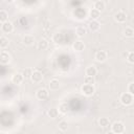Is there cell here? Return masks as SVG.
Here are the masks:
<instances>
[{"instance_id":"1","label":"cell","mask_w":134,"mask_h":134,"mask_svg":"<svg viewBox=\"0 0 134 134\" xmlns=\"http://www.w3.org/2000/svg\"><path fill=\"white\" fill-rule=\"evenodd\" d=\"M81 92L86 95V96H92L95 92V88L93 85H87V84H84L82 87H81Z\"/></svg>"},{"instance_id":"2","label":"cell","mask_w":134,"mask_h":134,"mask_svg":"<svg viewBox=\"0 0 134 134\" xmlns=\"http://www.w3.org/2000/svg\"><path fill=\"white\" fill-rule=\"evenodd\" d=\"M119 100L120 103L124 105V106H130L132 103H133V95L128 93V92H124L120 97H119Z\"/></svg>"},{"instance_id":"3","label":"cell","mask_w":134,"mask_h":134,"mask_svg":"<svg viewBox=\"0 0 134 134\" xmlns=\"http://www.w3.org/2000/svg\"><path fill=\"white\" fill-rule=\"evenodd\" d=\"M36 96H37V98L40 99V100H45V99L48 98L49 92H48V90H47L46 88H40V89L37 90Z\"/></svg>"},{"instance_id":"4","label":"cell","mask_w":134,"mask_h":134,"mask_svg":"<svg viewBox=\"0 0 134 134\" xmlns=\"http://www.w3.org/2000/svg\"><path fill=\"white\" fill-rule=\"evenodd\" d=\"M111 131L114 134H119V133H124L125 131V126L122 122L120 121H115L112 126H111Z\"/></svg>"},{"instance_id":"5","label":"cell","mask_w":134,"mask_h":134,"mask_svg":"<svg viewBox=\"0 0 134 134\" xmlns=\"http://www.w3.org/2000/svg\"><path fill=\"white\" fill-rule=\"evenodd\" d=\"M30 80L34 83H41L43 81V73L39 70H34L30 75Z\"/></svg>"},{"instance_id":"6","label":"cell","mask_w":134,"mask_h":134,"mask_svg":"<svg viewBox=\"0 0 134 134\" xmlns=\"http://www.w3.org/2000/svg\"><path fill=\"white\" fill-rule=\"evenodd\" d=\"M95 60L99 63H103L105 62L107 59H108V53L105 51V50H98L95 52V55H94Z\"/></svg>"},{"instance_id":"7","label":"cell","mask_w":134,"mask_h":134,"mask_svg":"<svg viewBox=\"0 0 134 134\" xmlns=\"http://www.w3.org/2000/svg\"><path fill=\"white\" fill-rule=\"evenodd\" d=\"M114 20L117 23H124L127 20V14L125 12H122V10H119L114 15Z\"/></svg>"},{"instance_id":"8","label":"cell","mask_w":134,"mask_h":134,"mask_svg":"<svg viewBox=\"0 0 134 134\" xmlns=\"http://www.w3.org/2000/svg\"><path fill=\"white\" fill-rule=\"evenodd\" d=\"M1 29L5 34H10L14 30V25H13V23L10 21L7 20L6 22H4V23L1 24Z\"/></svg>"},{"instance_id":"9","label":"cell","mask_w":134,"mask_h":134,"mask_svg":"<svg viewBox=\"0 0 134 134\" xmlns=\"http://www.w3.org/2000/svg\"><path fill=\"white\" fill-rule=\"evenodd\" d=\"M10 62V55L8 52L6 51H1L0 52V64L2 65H6Z\"/></svg>"},{"instance_id":"10","label":"cell","mask_w":134,"mask_h":134,"mask_svg":"<svg viewBox=\"0 0 134 134\" xmlns=\"http://www.w3.org/2000/svg\"><path fill=\"white\" fill-rule=\"evenodd\" d=\"M72 48H73L74 51L81 52V51H83V50L85 49V43H84L83 41H81V40H77V41L73 42V44H72Z\"/></svg>"},{"instance_id":"11","label":"cell","mask_w":134,"mask_h":134,"mask_svg":"<svg viewBox=\"0 0 134 134\" xmlns=\"http://www.w3.org/2000/svg\"><path fill=\"white\" fill-rule=\"evenodd\" d=\"M23 80H24V77H23V75H22L21 72H17V73L13 74V76H12V83L15 84V85H20V84H22Z\"/></svg>"},{"instance_id":"12","label":"cell","mask_w":134,"mask_h":134,"mask_svg":"<svg viewBox=\"0 0 134 134\" xmlns=\"http://www.w3.org/2000/svg\"><path fill=\"white\" fill-rule=\"evenodd\" d=\"M93 8L96 9L97 12L102 13V12H104L105 8H106V3H105L103 0H97V1H95V2L93 3Z\"/></svg>"},{"instance_id":"13","label":"cell","mask_w":134,"mask_h":134,"mask_svg":"<svg viewBox=\"0 0 134 134\" xmlns=\"http://www.w3.org/2000/svg\"><path fill=\"white\" fill-rule=\"evenodd\" d=\"M85 73H86V76H92V77H94L96 75V73H97V69H96L95 66L90 65V66H88L86 68Z\"/></svg>"},{"instance_id":"14","label":"cell","mask_w":134,"mask_h":134,"mask_svg":"<svg viewBox=\"0 0 134 134\" xmlns=\"http://www.w3.org/2000/svg\"><path fill=\"white\" fill-rule=\"evenodd\" d=\"M88 27H89L90 31H92V32H96V31L99 30V28H100V24H99L98 21H90L89 24H88Z\"/></svg>"},{"instance_id":"15","label":"cell","mask_w":134,"mask_h":134,"mask_svg":"<svg viewBox=\"0 0 134 134\" xmlns=\"http://www.w3.org/2000/svg\"><path fill=\"white\" fill-rule=\"evenodd\" d=\"M22 43H23L25 46H31V45L35 43V38H34L31 35H26V36L23 37Z\"/></svg>"},{"instance_id":"16","label":"cell","mask_w":134,"mask_h":134,"mask_svg":"<svg viewBox=\"0 0 134 134\" xmlns=\"http://www.w3.org/2000/svg\"><path fill=\"white\" fill-rule=\"evenodd\" d=\"M60 86H61L60 82H59L58 80H55V79H53V80H51V81L49 82V89H50L51 91H57V90H59V89H60Z\"/></svg>"},{"instance_id":"17","label":"cell","mask_w":134,"mask_h":134,"mask_svg":"<svg viewBox=\"0 0 134 134\" xmlns=\"http://www.w3.org/2000/svg\"><path fill=\"white\" fill-rule=\"evenodd\" d=\"M99 16H100V13L97 12L96 9L91 8L89 10V18L91 19V21H97V19L99 18Z\"/></svg>"},{"instance_id":"18","label":"cell","mask_w":134,"mask_h":134,"mask_svg":"<svg viewBox=\"0 0 134 134\" xmlns=\"http://www.w3.org/2000/svg\"><path fill=\"white\" fill-rule=\"evenodd\" d=\"M86 32H87V30H86V28H85L84 26H79V27H76V29H75V35H76L79 38L84 37V36L86 35Z\"/></svg>"},{"instance_id":"19","label":"cell","mask_w":134,"mask_h":134,"mask_svg":"<svg viewBox=\"0 0 134 134\" xmlns=\"http://www.w3.org/2000/svg\"><path fill=\"white\" fill-rule=\"evenodd\" d=\"M48 48V42L47 40H40V42L38 43V49L39 50H46Z\"/></svg>"},{"instance_id":"20","label":"cell","mask_w":134,"mask_h":134,"mask_svg":"<svg viewBox=\"0 0 134 134\" xmlns=\"http://www.w3.org/2000/svg\"><path fill=\"white\" fill-rule=\"evenodd\" d=\"M47 115L50 117V118H55L58 117L59 115V110L57 108H50L48 111H47Z\"/></svg>"},{"instance_id":"21","label":"cell","mask_w":134,"mask_h":134,"mask_svg":"<svg viewBox=\"0 0 134 134\" xmlns=\"http://www.w3.org/2000/svg\"><path fill=\"white\" fill-rule=\"evenodd\" d=\"M8 44H9V41H8V39H7L6 37L0 36V48L4 49V48H6V47L8 46Z\"/></svg>"},{"instance_id":"22","label":"cell","mask_w":134,"mask_h":134,"mask_svg":"<svg viewBox=\"0 0 134 134\" xmlns=\"http://www.w3.org/2000/svg\"><path fill=\"white\" fill-rule=\"evenodd\" d=\"M124 35L126 38H133L134 37V29L132 27H126V29L124 30Z\"/></svg>"},{"instance_id":"23","label":"cell","mask_w":134,"mask_h":134,"mask_svg":"<svg viewBox=\"0 0 134 134\" xmlns=\"http://www.w3.org/2000/svg\"><path fill=\"white\" fill-rule=\"evenodd\" d=\"M98 125L100 126V127H108L109 125H110V120H109V118L108 117H100L99 119H98Z\"/></svg>"},{"instance_id":"24","label":"cell","mask_w":134,"mask_h":134,"mask_svg":"<svg viewBox=\"0 0 134 134\" xmlns=\"http://www.w3.org/2000/svg\"><path fill=\"white\" fill-rule=\"evenodd\" d=\"M7 20H8V14L5 10L0 9V23L2 24L4 22H6Z\"/></svg>"},{"instance_id":"25","label":"cell","mask_w":134,"mask_h":134,"mask_svg":"<svg viewBox=\"0 0 134 134\" xmlns=\"http://www.w3.org/2000/svg\"><path fill=\"white\" fill-rule=\"evenodd\" d=\"M59 112L62 113V114H66L68 112V105H67V103L60 104V106H59Z\"/></svg>"},{"instance_id":"26","label":"cell","mask_w":134,"mask_h":134,"mask_svg":"<svg viewBox=\"0 0 134 134\" xmlns=\"http://www.w3.org/2000/svg\"><path fill=\"white\" fill-rule=\"evenodd\" d=\"M58 128L61 131H67V129H68V122L66 120H61L58 124Z\"/></svg>"},{"instance_id":"27","label":"cell","mask_w":134,"mask_h":134,"mask_svg":"<svg viewBox=\"0 0 134 134\" xmlns=\"http://www.w3.org/2000/svg\"><path fill=\"white\" fill-rule=\"evenodd\" d=\"M94 77L92 76H85L84 79V84H87V85H93L94 84Z\"/></svg>"},{"instance_id":"28","label":"cell","mask_w":134,"mask_h":134,"mask_svg":"<svg viewBox=\"0 0 134 134\" xmlns=\"http://www.w3.org/2000/svg\"><path fill=\"white\" fill-rule=\"evenodd\" d=\"M127 60L130 64H133L134 63V52L133 51H129L128 52V57H127Z\"/></svg>"},{"instance_id":"29","label":"cell","mask_w":134,"mask_h":134,"mask_svg":"<svg viewBox=\"0 0 134 134\" xmlns=\"http://www.w3.org/2000/svg\"><path fill=\"white\" fill-rule=\"evenodd\" d=\"M31 69H24L23 70V72H22V75H23V77H30V75H31Z\"/></svg>"},{"instance_id":"30","label":"cell","mask_w":134,"mask_h":134,"mask_svg":"<svg viewBox=\"0 0 134 134\" xmlns=\"http://www.w3.org/2000/svg\"><path fill=\"white\" fill-rule=\"evenodd\" d=\"M53 41H54L55 43H61V42L63 41V37H62V35H61V34H57V35L53 37Z\"/></svg>"},{"instance_id":"31","label":"cell","mask_w":134,"mask_h":134,"mask_svg":"<svg viewBox=\"0 0 134 134\" xmlns=\"http://www.w3.org/2000/svg\"><path fill=\"white\" fill-rule=\"evenodd\" d=\"M128 93L130 94H134V83H130L128 86Z\"/></svg>"},{"instance_id":"32","label":"cell","mask_w":134,"mask_h":134,"mask_svg":"<svg viewBox=\"0 0 134 134\" xmlns=\"http://www.w3.org/2000/svg\"><path fill=\"white\" fill-rule=\"evenodd\" d=\"M107 134H114L112 131H110V132H107Z\"/></svg>"},{"instance_id":"33","label":"cell","mask_w":134,"mask_h":134,"mask_svg":"<svg viewBox=\"0 0 134 134\" xmlns=\"http://www.w3.org/2000/svg\"><path fill=\"white\" fill-rule=\"evenodd\" d=\"M119 134H122V133H119Z\"/></svg>"}]
</instances>
